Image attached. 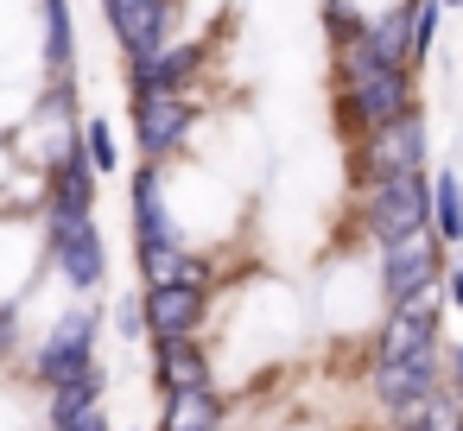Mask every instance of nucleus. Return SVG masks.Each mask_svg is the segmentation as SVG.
<instances>
[{"label":"nucleus","instance_id":"f257e3e1","mask_svg":"<svg viewBox=\"0 0 463 431\" xmlns=\"http://www.w3.org/2000/svg\"><path fill=\"white\" fill-rule=\"evenodd\" d=\"M362 229L374 248L431 235V172H400L362 191Z\"/></svg>","mask_w":463,"mask_h":431},{"label":"nucleus","instance_id":"f03ea898","mask_svg":"<svg viewBox=\"0 0 463 431\" xmlns=\"http://www.w3.org/2000/svg\"><path fill=\"white\" fill-rule=\"evenodd\" d=\"M45 254L58 267V279L71 292H96L109 286V241L96 216H71V210H45Z\"/></svg>","mask_w":463,"mask_h":431},{"label":"nucleus","instance_id":"7ed1b4c3","mask_svg":"<svg viewBox=\"0 0 463 431\" xmlns=\"http://www.w3.org/2000/svg\"><path fill=\"white\" fill-rule=\"evenodd\" d=\"M96 342H102V311H64L39 336V349H33V380L52 393V387L90 374L96 368Z\"/></svg>","mask_w":463,"mask_h":431},{"label":"nucleus","instance_id":"20e7f679","mask_svg":"<svg viewBox=\"0 0 463 431\" xmlns=\"http://www.w3.org/2000/svg\"><path fill=\"white\" fill-rule=\"evenodd\" d=\"M431 159V134H425V115H406V121H387L374 134H362V153H355V184H381V178H400V172H425Z\"/></svg>","mask_w":463,"mask_h":431},{"label":"nucleus","instance_id":"39448f33","mask_svg":"<svg viewBox=\"0 0 463 431\" xmlns=\"http://www.w3.org/2000/svg\"><path fill=\"white\" fill-rule=\"evenodd\" d=\"M336 102H343V121H349L355 134H374V127H387V121L419 115V70H374L368 83L336 89Z\"/></svg>","mask_w":463,"mask_h":431},{"label":"nucleus","instance_id":"423d86ee","mask_svg":"<svg viewBox=\"0 0 463 431\" xmlns=\"http://www.w3.org/2000/svg\"><path fill=\"white\" fill-rule=\"evenodd\" d=\"M102 14L115 26V45H121V64H146L172 45V26H178V0H102Z\"/></svg>","mask_w":463,"mask_h":431},{"label":"nucleus","instance_id":"0eeeda50","mask_svg":"<svg viewBox=\"0 0 463 431\" xmlns=\"http://www.w3.org/2000/svg\"><path fill=\"white\" fill-rule=\"evenodd\" d=\"M444 241L438 235H412V241H393V248H381V298L387 305H406V298H419V292H431L438 279H444Z\"/></svg>","mask_w":463,"mask_h":431},{"label":"nucleus","instance_id":"6e6552de","mask_svg":"<svg viewBox=\"0 0 463 431\" xmlns=\"http://www.w3.org/2000/svg\"><path fill=\"white\" fill-rule=\"evenodd\" d=\"M197 127V102L191 96H134V146L146 153V165H165Z\"/></svg>","mask_w":463,"mask_h":431},{"label":"nucleus","instance_id":"1a4fd4ad","mask_svg":"<svg viewBox=\"0 0 463 431\" xmlns=\"http://www.w3.org/2000/svg\"><path fill=\"white\" fill-rule=\"evenodd\" d=\"M146 305V336L153 342H191L210 323V292L203 286H140Z\"/></svg>","mask_w":463,"mask_h":431},{"label":"nucleus","instance_id":"9d476101","mask_svg":"<svg viewBox=\"0 0 463 431\" xmlns=\"http://www.w3.org/2000/svg\"><path fill=\"white\" fill-rule=\"evenodd\" d=\"M102 197V172L83 153V134L58 140V159L45 165V210H71V216H96Z\"/></svg>","mask_w":463,"mask_h":431},{"label":"nucleus","instance_id":"9b49d317","mask_svg":"<svg viewBox=\"0 0 463 431\" xmlns=\"http://www.w3.org/2000/svg\"><path fill=\"white\" fill-rule=\"evenodd\" d=\"M438 387H444V355L374 361V374H368V393H374V406H387V412H400L406 399H425V393H438Z\"/></svg>","mask_w":463,"mask_h":431},{"label":"nucleus","instance_id":"f8f14e48","mask_svg":"<svg viewBox=\"0 0 463 431\" xmlns=\"http://www.w3.org/2000/svg\"><path fill=\"white\" fill-rule=\"evenodd\" d=\"M134 267L146 286H203L210 292V260L191 241H134Z\"/></svg>","mask_w":463,"mask_h":431},{"label":"nucleus","instance_id":"ddd939ff","mask_svg":"<svg viewBox=\"0 0 463 431\" xmlns=\"http://www.w3.org/2000/svg\"><path fill=\"white\" fill-rule=\"evenodd\" d=\"M197 70H203V45H165L159 58L128 70V89L134 96H191Z\"/></svg>","mask_w":463,"mask_h":431},{"label":"nucleus","instance_id":"4468645a","mask_svg":"<svg viewBox=\"0 0 463 431\" xmlns=\"http://www.w3.org/2000/svg\"><path fill=\"white\" fill-rule=\"evenodd\" d=\"M153 380H159V393H197V387H216L203 336H191V342H153Z\"/></svg>","mask_w":463,"mask_h":431},{"label":"nucleus","instance_id":"2eb2a0df","mask_svg":"<svg viewBox=\"0 0 463 431\" xmlns=\"http://www.w3.org/2000/svg\"><path fill=\"white\" fill-rule=\"evenodd\" d=\"M412 20H419V0H393L381 20H368V33H362L368 58L387 70H412Z\"/></svg>","mask_w":463,"mask_h":431},{"label":"nucleus","instance_id":"dca6fc26","mask_svg":"<svg viewBox=\"0 0 463 431\" xmlns=\"http://www.w3.org/2000/svg\"><path fill=\"white\" fill-rule=\"evenodd\" d=\"M134 241H184V229H178L172 210H165V178H159V165H146V172L134 178Z\"/></svg>","mask_w":463,"mask_h":431},{"label":"nucleus","instance_id":"f3484780","mask_svg":"<svg viewBox=\"0 0 463 431\" xmlns=\"http://www.w3.org/2000/svg\"><path fill=\"white\" fill-rule=\"evenodd\" d=\"M159 431H222V393H216V387L165 393V406H159Z\"/></svg>","mask_w":463,"mask_h":431},{"label":"nucleus","instance_id":"a211bd4d","mask_svg":"<svg viewBox=\"0 0 463 431\" xmlns=\"http://www.w3.org/2000/svg\"><path fill=\"white\" fill-rule=\"evenodd\" d=\"M102 399H109V374H102V368H90V374H77V380L52 387V431H64V425H77V418L102 412Z\"/></svg>","mask_w":463,"mask_h":431},{"label":"nucleus","instance_id":"6ab92c4d","mask_svg":"<svg viewBox=\"0 0 463 431\" xmlns=\"http://www.w3.org/2000/svg\"><path fill=\"white\" fill-rule=\"evenodd\" d=\"M431 235H438L450 254L463 248V178H457V165L431 172Z\"/></svg>","mask_w":463,"mask_h":431},{"label":"nucleus","instance_id":"aec40b11","mask_svg":"<svg viewBox=\"0 0 463 431\" xmlns=\"http://www.w3.org/2000/svg\"><path fill=\"white\" fill-rule=\"evenodd\" d=\"M45 58L58 77L77 70V26H71V0H45Z\"/></svg>","mask_w":463,"mask_h":431},{"label":"nucleus","instance_id":"412c9836","mask_svg":"<svg viewBox=\"0 0 463 431\" xmlns=\"http://www.w3.org/2000/svg\"><path fill=\"white\" fill-rule=\"evenodd\" d=\"M77 134H83V153H90V165H96V172L109 178V172L121 165V146H115V127H109L102 115H83V121H77Z\"/></svg>","mask_w":463,"mask_h":431},{"label":"nucleus","instance_id":"4be33fe9","mask_svg":"<svg viewBox=\"0 0 463 431\" xmlns=\"http://www.w3.org/2000/svg\"><path fill=\"white\" fill-rule=\"evenodd\" d=\"M324 33H330V45L343 52V45H355V39L368 33V14L349 7V0H324Z\"/></svg>","mask_w":463,"mask_h":431},{"label":"nucleus","instance_id":"5701e85b","mask_svg":"<svg viewBox=\"0 0 463 431\" xmlns=\"http://www.w3.org/2000/svg\"><path fill=\"white\" fill-rule=\"evenodd\" d=\"M438 20H444V0H419V20H412V70L431 58L438 45Z\"/></svg>","mask_w":463,"mask_h":431},{"label":"nucleus","instance_id":"b1692460","mask_svg":"<svg viewBox=\"0 0 463 431\" xmlns=\"http://www.w3.org/2000/svg\"><path fill=\"white\" fill-rule=\"evenodd\" d=\"M115 336H121V342H140V336H146V305H140V292H128V298L115 305Z\"/></svg>","mask_w":463,"mask_h":431},{"label":"nucleus","instance_id":"393cba45","mask_svg":"<svg viewBox=\"0 0 463 431\" xmlns=\"http://www.w3.org/2000/svg\"><path fill=\"white\" fill-rule=\"evenodd\" d=\"M444 393L463 406V342H444Z\"/></svg>","mask_w":463,"mask_h":431},{"label":"nucleus","instance_id":"a878e982","mask_svg":"<svg viewBox=\"0 0 463 431\" xmlns=\"http://www.w3.org/2000/svg\"><path fill=\"white\" fill-rule=\"evenodd\" d=\"M14 323H20V305H0V355L14 349Z\"/></svg>","mask_w":463,"mask_h":431},{"label":"nucleus","instance_id":"bb28decb","mask_svg":"<svg viewBox=\"0 0 463 431\" xmlns=\"http://www.w3.org/2000/svg\"><path fill=\"white\" fill-rule=\"evenodd\" d=\"M444 305L463 311V267H444Z\"/></svg>","mask_w":463,"mask_h":431},{"label":"nucleus","instance_id":"cd10ccee","mask_svg":"<svg viewBox=\"0 0 463 431\" xmlns=\"http://www.w3.org/2000/svg\"><path fill=\"white\" fill-rule=\"evenodd\" d=\"M64 431H115V425H109V406H102V412H90V418H77V425H64Z\"/></svg>","mask_w":463,"mask_h":431},{"label":"nucleus","instance_id":"c85d7f7f","mask_svg":"<svg viewBox=\"0 0 463 431\" xmlns=\"http://www.w3.org/2000/svg\"><path fill=\"white\" fill-rule=\"evenodd\" d=\"M444 7H463V0H444Z\"/></svg>","mask_w":463,"mask_h":431},{"label":"nucleus","instance_id":"c756f323","mask_svg":"<svg viewBox=\"0 0 463 431\" xmlns=\"http://www.w3.org/2000/svg\"><path fill=\"white\" fill-rule=\"evenodd\" d=\"M457 267H463V248H457Z\"/></svg>","mask_w":463,"mask_h":431}]
</instances>
